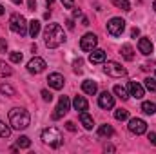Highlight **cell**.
Returning <instances> with one entry per match:
<instances>
[{
    "label": "cell",
    "instance_id": "6da1fadb",
    "mask_svg": "<svg viewBox=\"0 0 156 154\" xmlns=\"http://www.w3.org/2000/svg\"><path fill=\"white\" fill-rule=\"evenodd\" d=\"M44 42H45V45L51 47V49L62 45V44L66 42V33H64V29H62L58 24H47V27H45V31H44Z\"/></svg>",
    "mask_w": 156,
    "mask_h": 154
},
{
    "label": "cell",
    "instance_id": "7a4b0ae2",
    "mask_svg": "<svg viewBox=\"0 0 156 154\" xmlns=\"http://www.w3.org/2000/svg\"><path fill=\"white\" fill-rule=\"evenodd\" d=\"M9 123H11L13 129H16V131H24V129L29 127V123H31V116H29V113H27L26 109H22V107H15V109L9 111Z\"/></svg>",
    "mask_w": 156,
    "mask_h": 154
},
{
    "label": "cell",
    "instance_id": "3957f363",
    "mask_svg": "<svg viewBox=\"0 0 156 154\" xmlns=\"http://www.w3.org/2000/svg\"><path fill=\"white\" fill-rule=\"evenodd\" d=\"M42 140L45 145L53 147V149H58L62 143H64V138H62V132L55 127H47L42 131Z\"/></svg>",
    "mask_w": 156,
    "mask_h": 154
},
{
    "label": "cell",
    "instance_id": "277c9868",
    "mask_svg": "<svg viewBox=\"0 0 156 154\" xmlns=\"http://www.w3.org/2000/svg\"><path fill=\"white\" fill-rule=\"evenodd\" d=\"M27 22H26V18L22 16V15H18V13H13L11 16H9V27H11V31L13 33H16V35H20V37H24L26 33H27Z\"/></svg>",
    "mask_w": 156,
    "mask_h": 154
},
{
    "label": "cell",
    "instance_id": "5b68a950",
    "mask_svg": "<svg viewBox=\"0 0 156 154\" xmlns=\"http://www.w3.org/2000/svg\"><path fill=\"white\" fill-rule=\"evenodd\" d=\"M123 29H125V22L122 20V18H111L109 22H107V31H109V35L111 37H120L122 33H123Z\"/></svg>",
    "mask_w": 156,
    "mask_h": 154
},
{
    "label": "cell",
    "instance_id": "8992f818",
    "mask_svg": "<svg viewBox=\"0 0 156 154\" xmlns=\"http://www.w3.org/2000/svg\"><path fill=\"white\" fill-rule=\"evenodd\" d=\"M104 71H105V75H109V76H113V78H122L127 75V69L122 67L116 62H107L105 67H104Z\"/></svg>",
    "mask_w": 156,
    "mask_h": 154
},
{
    "label": "cell",
    "instance_id": "52a82bcc",
    "mask_svg": "<svg viewBox=\"0 0 156 154\" xmlns=\"http://www.w3.org/2000/svg\"><path fill=\"white\" fill-rule=\"evenodd\" d=\"M129 131L133 132V134H136V136H140V134H144L145 131H147V123L142 120V118H133V120H129Z\"/></svg>",
    "mask_w": 156,
    "mask_h": 154
},
{
    "label": "cell",
    "instance_id": "ba28073f",
    "mask_svg": "<svg viewBox=\"0 0 156 154\" xmlns=\"http://www.w3.org/2000/svg\"><path fill=\"white\" fill-rule=\"evenodd\" d=\"M69 107H71V100L67 98V96H60V100H58V105H56V113L53 114L55 120H58V118H62L64 114H67L69 113Z\"/></svg>",
    "mask_w": 156,
    "mask_h": 154
},
{
    "label": "cell",
    "instance_id": "9c48e42d",
    "mask_svg": "<svg viewBox=\"0 0 156 154\" xmlns=\"http://www.w3.org/2000/svg\"><path fill=\"white\" fill-rule=\"evenodd\" d=\"M45 67H47V65H45V60H42L40 56L31 58V60H29V64H27V71H29L31 75H40Z\"/></svg>",
    "mask_w": 156,
    "mask_h": 154
},
{
    "label": "cell",
    "instance_id": "30bf717a",
    "mask_svg": "<svg viewBox=\"0 0 156 154\" xmlns=\"http://www.w3.org/2000/svg\"><path fill=\"white\" fill-rule=\"evenodd\" d=\"M96 44H98L96 35L87 33V35H83V38L80 40V49H82V51H93V49L96 47Z\"/></svg>",
    "mask_w": 156,
    "mask_h": 154
},
{
    "label": "cell",
    "instance_id": "8fae6325",
    "mask_svg": "<svg viewBox=\"0 0 156 154\" xmlns=\"http://www.w3.org/2000/svg\"><path fill=\"white\" fill-rule=\"evenodd\" d=\"M98 105H100L102 109H113V107H115V98H113V94L107 93V91H104V93L98 96Z\"/></svg>",
    "mask_w": 156,
    "mask_h": 154
},
{
    "label": "cell",
    "instance_id": "7c38bea8",
    "mask_svg": "<svg viewBox=\"0 0 156 154\" xmlns=\"http://www.w3.org/2000/svg\"><path fill=\"white\" fill-rule=\"evenodd\" d=\"M47 83H49V87H53L55 91H60L66 82H64V76H62L60 73H51V75L47 76Z\"/></svg>",
    "mask_w": 156,
    "mask_h": 154
},
{
    "label": "cell",
    "instance_id": "4fadbf2b",
    "mask_svg": "<svg viewBox=\"0 0 156 154\" xmlns=\"http://www.w3.org/2000/svg\"><path fill=\"white\" fill-rule=\"evenodd\" d=\"M138 49H140L142 54L149 56V54L153 53V42H151L149 38H140V42H138Z\"/></svg>",
    "mask_w": 156,
    "mask_h": 154
},
{
    "label": "cell",
    "instance_id": "5bb4252c",
    "mask_svg": "<svg viewBox=\"0 0 156 154\" xmlns=\"http://www.w3.org/2000/svg\"><path fill=\"white\" fill-rule=\"evenodd\" d=\"M89 62H91V64H102V62H105V51H102V49H93L91 54H89Z\"/></svg>",
    "mask_w": 156,
    "mask_h": 154
},
{
    "label": "cell",
    "instance_id": "9a60e30c",
    "mask_svg": "<svg viewBox=\"0 0 156 154\" xmlns=\"http://www.w3.org/2000/svg\"><path fill=\"white\" fill-rule=\"evenodd\" d=\"M82 91L85 93V94H96V91H98V85H96V82H93V80H83L82 82Z\"/></svg>",
    "mask_w": 156,
    "mask_h": 154
},
{
    "label": "cell",
    "instance_id": "2e32d148",
    "mask_svg": "<svg viewBox=\"0 0 156 154\" xmlns=\"http://www.w3.org/2000/svg\"><path fill=\"white\" fill-rule=\"evenodd\" d=\"M129 91H131V96H134V98H144V87L140 85V83H136V82H131L129 83Z\"/></svg>",
    "mask_w": 156,
    "mask_h": 154
},
{
    "label": "cell",
    "instance_id": "e0dca14e",
    "mask_svg": "<svg viewBox=\"0 0 156 154\" xmlns=\"http://www.w3.org/2000/svg\"><path fill=\"white\" fill-rule=\"evenodd\" d=\"M73 107L82 113V111H87L89 103H87V100H85L83 96H75V100H73Z\"/></svg>",
    "mask_w": 156,
    "mask_h": 154
},
{
    "label": "cell",
    "instance_id": "ac0fdd59",
    "mask_svg": "<svg viewBox=\"0 0 156 154\" xmlns=\"http://www.w3.org/2000/svg\"><path fill=\"white\" fill-rule=\"evenodd\" d=\"M80 121H82V125H83L87 131L93 129V125H94L93 118H91V114H87V111H82V113H80Z\"/></svg>",
    "mask_w": 156,
    "mask_h": 154
},
{
    "label": "cell",
    "instance_id": "d6986e66",
    "mask_svg": "<svg viewBox=\"0 0 156 154\" xmlns=\"http://www.w3.org/2000/svg\"><path fill=\"white\" fill-rule=\"evenodd\" d=\"M120 53H122V56H123L125 60H129V62H131V60H134V54H133L134 51H133L131 44H123V45H122V49H120Z\"/></svg>",
    "mask_w": 156,
    "mask_h": 154
},
{
    "label": "cell",
    "instance_id": "ffe728a7",
    "mask_svg": "<svg viewBox=\"0 0 156 154\" xmlns=\"http://www.w3.org/2000/svg\"><path fill=\"white\" fill-rule=\"evenodd\" d=\"M98 134H100V136H107V138H111V136L115 134V129H113L109 123H105V125H100Z\"/></svg>",
    "mask_w": 156,
    "mask_h": 154
},
{
    "label": "cell",
    "instance_id": "44dd1931",
    "mask_svg": "<svg viewBox=\"0 0 156 154\" xmlns=\"http://www.w3.org/2000/svg\"><path fill=\"white\" fill-rule=\"evenodd\" d=\"M40 33V22L38 20H31L29 22V35H31V38H37Z\"/></svg>",
    "mask_w": 156,
    "mask_h": 154
},
{
    "label": "cell",
    "instance_id": "7402d4cb",
    "mask_svg": "<svg viewBox=\"0 0 156 154\" xmlns=\"http://www.w3.org/2000/svg\"><path fill=\"white\" fill-rule=\"evenodd\" d=\"M115 94H116L118 98H122V100H127L131 94H129V91L123 87V85H115Z\"/></svg>",
    "mask_w": 156,
    "mask_h": 154
},
{
    "label": "cell",
    "instance_id": "603a6c76",
    "mask_svg": "<svg viewBox=\"0 0 156 154\" xmlns=\"http://www.w3.org/2000/svg\"><path fill=\"white\" fill-rule=\"evenodd\" d=\"M142 111H144L145 114H154L156 113V103H153V102H144V103H142Z\"/></svg>",
    "mask_w": 156,
    "mask_h": 154
},
{
    "label": "cell",
    "instance_id": "cb8c5ba5",
    "mask_svg": "<svg viewBox=\"0 0 156 154\" xmlns=\"http://www.w3.org/2000/svg\"><path fill=\"white\" fill-rule=\"evenodd\" d=\"M11 75H13V69H11L5 62L0 60V76H11Z\"/></svg>",
    "mask_w": 156,
    "mask_h": 154
},
{
    "label": "cell",
    "instance_id": "d4e9b609",
    "mask_svg": "<svg viewBox=\"0 0 156 154\" xmlns=\"http://www.w3.org/2000/svg\"><path fill=\"white\" fill-rule=\"evenodd\" d=\"M116 7H120V9H123V11H129L131 9V4H129V0H111Z\"/></svg>",
    "mask_w": 156,
    "mask_h": 154
},
{
    "label": "cell",
    "instance_id": "484cf974",
    "mask_svg": "<svg viewBox=\"0 0 156 154\" xmlns=\"http://www.w3.org/2000/svg\"><path fill=\"white\" fill-rule=\"evenodd\" d=\"M29 145H31V142H29L27 136H20V138L16 140V147H20V149H27Z\"/></svg>",
    "mask_w": 156,
    "mask_h": 154
},
{
    "label": "cell",
    "instance_id": "4316f807",
    "mask_svg": "<svg viewBox=\"0 0 156 154\" xmlns=\"http://www.w3.org/2000/svg\"><path fill=\"white\" fill-rule=\"evenodd\" d=\"M11 134V127H7L2 120H0V138H9Z\"/></svg>",
    "mask_w": 156,
    "mask_h": 154
},
{
    "label": "cell",
    "instance_id": "83f0119b",
    "mask_svg": "<svg viewBox=\"0 0 156 154\" xmlns=\"http://www.w3.org/2000/svg\"><path fill=\"white\" fill-rule=\"evenodd\" d=\"M145 89L151 91V93H156V78H145Z\"/></svg>",
    "mask_w": 156,
    "mask_h": 154
},
{
    "label": "cell",
    "instance_id": "f1b7e54d",
    "mask_svg": "<svg viewBox=\"0 0 156 154\" xmlns=\"http://www.w3.org/2000/svg\"><path fill=\"white\" fill-rule=\"evenodd\" d=\"M0 93L2 94H7V96H15V89L11 85H7V83H2L0 85Z\"/></svg>",
    "mask_w": 156,
    "mask_h": 154
},
{
    "label": "cell",
    "instance_id": "f546056e",
    "mask_svg": "<svg viewBox=\"0 0 156 154\" xmlns=\"http://www.w3.org/2000/svg\"><path fill=\"white\" fill-rule=\"evenodd\" d=\"M115 118H116L118 121H123V120L129 118V113H127L125 109H116V111H115Z\"/></svg>",
    "mask_w": 156,
    "mask_h": 154
},
{
    "label": "cell",
    "instance_id": "4dcf8cb0",
    "mask_svg": "<svg viewBox=\"0 0 156 154\" xmlns=\"http://www.w3.org/2000/svg\"><path fill=\"white\" fill-rule=\"evenodd\" d=\"M9 58H11V62H13V64H20V62H22V53L13 51V53L9 54Z\"/></svg>",
    "mask_w": 156,
    "mask_h": 154
},
{
    "label": "cell",
    "instance_id": "1f68e13d",
    "mask_svg": "<svg viewBox=\"0 0 156 154\" xmlns=\"http://www.w3.org/2000/svg\"><path fill=\"white\" fill-rule=\"evenodd\" d=\"M82 65H83V62H82L80 58H78V60H75V64H73V67H75V73H78V75L82 73Z\"/></svg>",
    "mask_w": 156,
    "mask_h": 154
},
{
    "label": "cell",
    "instance_id": "d6a6232c",
    "mask_svg": "<svg viewBox=\"0 0 156 154\" xmlns=\"http://www.w3.org/2000/svg\"><path fill=\"white\" fill-rule=\"evenodd\" d=\"M40 94H42V98H44L45 102H51V100H53V94H51L49 91H45V89H44V91H42Z\"/></svg>",
    "mask_w": 156,
    "mask_h": 154
},
{
    "label": "cell",
    "instance_id": "836d02e7",
    "mask_svg": "<svg viewBox=\"0 0 156 154\" xmlns=\"http://www.w3.org/2000/svg\"><path fill=\"white\" fill-rule=\"evenodd\" d=\"M66 9H75V0H62Z\"/></svg>",
    "mask_w": 156,
    "mask_h": 154
},
{
    "label": "cell",
    "instance_id": "e575fe53",
    "mask_svg": "<svg viewBox=\"0 0 156 154\" xmlns=\"http://www.w3.org/2000/svg\"><path fill=\"white\" fill-rule=\"evenodd\" d=\"M5 49H7V42L5 38H0V53H5Z\"/></svg>",
    "mask_w": 156,
    "mask_h": 154
},
{
    "label": "cell",
    "instance_id": "d590c367",
    "mask_svg": "<svg viewBox=\"0 0 156 154\" xmlns=\"http://www.w3.org/2000/svg\"><path fill=\"white\" fill-rule=\"evenodd\" d=\"M66 129L71 131V132H75V131H76V125H75L73 121H67V123H66Z\"/></svg>",
    "mask_w": 156,
    "mask_h": 154
},
{
    "label": "cell",
    "instance_id": "8d00e7d4",
    "mask_svg": "<svg viewBox=\"0 0 156 154\" xmlns=\"http://www.w3.org/2000/svg\"><path fill=\"white\" fill-rule=\"evenodd\" d=\"M149 142L153 145H156V132H149Z\"/></svg>",
    "mask_w": 156,
    "mask_h": 154
},
{
    "label": "cell",
    "instance_id": "74e56055",
    "mask_svg": "<svg viewBox=\"0 0 156 154\" xmlns=\"http://www.w3.org/2000/svg\"><path fill=\"white\" fill-rule=\"evenodd\" d=\"M27 5H29V9H31V11H35V9H37V4H35V0H29V2H27Z\"/></svg>",
    "mask_w": 156,
    "mask_h": 154
},
{
    "label": "cell",
    "instance_id": "f35d334b",
    "mask_svg": "<svg viewBox=\"0 0 156 154\" xmlns=\"http://www.w3.org/2000/svg\"><path fill=\"white\" fill-rule=\"evenodd\" d=\"M66 24H67V29H75V22H73L71 18H69V20H67Z\"/></svg>",
    "mask_w": 156,
    "mask_h": 154
},
{
    "label": "cell",
    "instance_id": "ab89813d",
    "mask_svg": "<svg viewBox=\"0 0 156 154\" xmlns=\"http://www.w3.org/2000/svg\"><path fill=\"white\" fill-rule=\"evenodd\" d=\"M131 35H133V38H136V37H138V35H140V31H138V29H136V27H134V29H133V31H131Z\"/></svg>",
    "mask_w": 156,
    "mask_h": 154
},
{
    "label": "cell",
    "instance_id": "60d3db41",
    "mask_svg": "<svg viewBox=\"0 0 156 154\" xmlns=\"http://www.w3.org/2000/svg\"><path fill=\"white\" fill-rule=\"evenodd\" d=\"M73 15H75V18H78V16H82V13H80L78 9H75V11H73Z\"/></svg>",
    "mask_w": 156,
    "mask_h": 154
},
{
    "label": "cell",
    "instance_id": "b9f144b4",
    "mask_svg": "<svg viewBox=\"0 0 156 154\" xmlns=\"http://www.w3.org/2000/svg\"><path fill=\"white\" fill-rule=\"evenodd\" d=\"M82 26H89V20H87V18H85V16H83V18H82Z\"/></svg>",
    "mask_w": 156,
    "mask_h": 154
},
{
    "label": "cell",
    "instance_id": "7bdbcfd3",
    "mask_svg": "<svg viewBox=\"0 0 156 154\" xmlns=\"http://www.w3.org/2000/svg\"><path fill=\"white\" fill-rule=\"evenodd\" d=\"M0 15H4V7L2 5H0Z\"/></svg>",
    "mask_w": 156,
    "mask_h": 154
},
{
    "label": "cell",
    "instance_id": "ee69618b",
    "mask_svg": "<svg viewBox=\"0 0 156 154\" xmlns=\"http://www.w3.org/2000/svg\"><path fill=\"white\" fill-rule=\"evenodd\" d=\"M153 9H154V11H156V0H154V4H153Z\"/></svg>",
    "mask_w": 156,
    "mask_h": 154
}]
</instances>
